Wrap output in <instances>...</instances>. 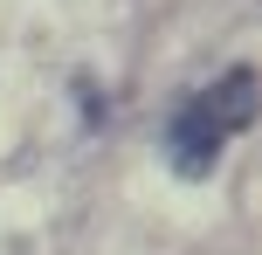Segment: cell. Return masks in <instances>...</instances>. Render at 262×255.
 <instances>
[{
	"mask_svg": "<svg viewBox=\"0 0 262 255\" xmlns=\"http://www.w3.org/2000/svg\"><path fill=\"white\" fill-rule=\"evenodd\" d=\"M249 124H255V69L235 62L221 83L193 90L180 110H172V124H166V159H172V173H180V179H207L214 166H221L228 138L249 131Z\"/></svg>",
	"mask_w": 262,
	"mask_h": 255,
	"instance_id": "6da1fadb",
	"label": "cell"
}]
</instances>
